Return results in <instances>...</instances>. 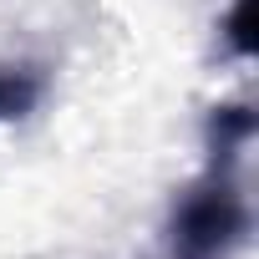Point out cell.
<instances>
[{
    "instance_id": "6da1fadb",
    "label": "cell",
    "mask_w": 259,
    "mask_h": 259,
    "mask_svg": "<svg viewBox=\"0 0 259 259\" xmlns=\"http://www.w3.org/2000/svg\"><path fill=\"white\" fill-rule=\"evenodd\" d=\"M249 229V203L234 183V163H213L208 178H198L168 224L173 259H229L234 244Z\"/></svg>"
},
{
    "instance_id": "277c9868",
    "label": "cell",
    "mask_w": 259,
    "mask_h": 259,
    "mask_svg": "<svg viewBox=\"0 0 259 259\" xmlns=\"http://www.w3.org/2000/svg\"><path fill=\"white\" fill-rule=\"evenodd\" d=\"M249 21H254V0H234V11H229L224 31H229V46H234L239 56H249V51H254V36H249Z\"/></svg>"
},
{
    "instance_id": "7a4b0ae2",
    "label": "cell",
    "mask_w": 259,
    "mask_h": 259,
    "mask_svg": "<svg viewBox=\"0 0 259 259\" xmlns=\"http://www.w3.org/2000/svg\"><path fill=\"white\" fill-rule=\"evenodd\" d=\"M46 76L36 66H0V122H21L41 107Z\"/></svg>"
},
{
    "instance_id": "3957f363",
    "label": "cell",
    "mask_w": 259,
    "mask_h": 259,
    "mask_svg": "<svg viewBox=\"0 0 259 259\" xmlns=\"http://www.w3.org/2000/svg\"><path fill=\"white\" fill-rule=\"evenodd\" d=\"M254 138V112L249 107H213L208 117V148H213V163H234Z\"/></svg>"
}]
</instances>
